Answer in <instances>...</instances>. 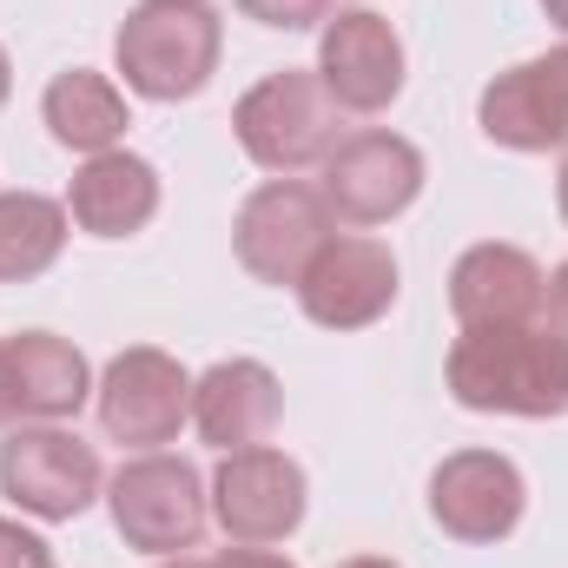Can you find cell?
<instances>
[{
    "label": "cell",
    "mask_w": 568,
    "mask_h": 568,
    "mask_svg": "<svg viewBox=\"0 0 568 568\" xmlns=\"http://www.w3.org/2000/svg\"><path fill=\"white\" fill-rule=\"evenodd\" d=\"M449 397L483 417H562L568 344L549 324H476L449 344Z\"/></svg>",
    "instance_id": "6da1fadb"
},
{
    "label": "cell",
    "mask_w": 568,
    "mask_h": 568,
    "mask_svg": "<svg viewBox=\"0 0 568 568\" xmlns=\"http://www.w3.org/2000/svg\"><path fill=\"white\" fill-rule=\"evenodd\" d=\"M219 47H225V20L212 0H140L113 33V60L126 87L159 106L205 93V80L219 73Z\"/></svg>",
    "instance_id": "7a4b0ae2"
},
{
    "label": "cell",
    "mask_w": 568,
    "mask_h": 568,
    "mask_svg": "<svg viewBox=\"0 0 568 568\" xmlns=\"http://www.w3.org/2000/svg\"><path fill=\"white\" fill-rule=\"evenodd\" d=\"M344 106L331 100V87L304 67H284V73H265L239 106H232V133L245 145L252 165L265 172H304V165H324L331 145L344 140Z\"/></svg>",
    "instance_id": "3957f363"
},
{
    "label": "cell",
    "mask_w": 568,
    "mask_h": 568,
    "mask_svg": "<svg viewBox=\"0 0 568 568\" xmlns=\"http://www.w3.org/2000/svg\"><path fill=\"white\" fill-rule=\"evenodd\" d=\"M106 509H113V529L126 536V549H140V556H185L205 536L212 496H205V483H199V469L185 456L145 449L133 463H120V476L106 483Z\"/></svg>",
    "instance_id": "277c9868"
},
{
    "label": "cell",
    "mask_w": 568,
    "mask_h": 568,
    "mask_svg": "<svg viewBox=\"0 0 568 568\" xmlns=\"http://www.w3.org/2000/svg\"><path fill=\"white\" fill-rule=\"evenodd\" d=\"M100 489H106L100 449L80 443L73 429H60V424L7 429V443H0V496H7L20 516L73 523V516L93 509Z\"/></svg>",
    "instance_id": "5b68a950"
},
{
    "label": "cell",
    "mask_w": 568,
    "mask_h": 568,
    "mask_svg": "<svg viewBox=\"0 0 568 568\" xmlns=\"http://www.w3.org/2000/svg\"><path fill=\"white\" fill-rule=\"evenodd\" d=\"M324 245H331V205H324V192L304 185V179H272V185H258V192L239 205V219H232V252H239V265L258 284H291V291H297L304 265H311Z\"/></svg>",
    "instance_id": "8992f818"
},
{
    "label": "cell",
    "mask_w": 568,
    "mask_h": 568,
    "mask_svg": "<svg viewBox=\"0 0 568 568\" xmlns=\"http://www.w3.org/2000/svg\"><path fill=\"white\" fill-rule=\"evenodd\" d=\"M317 192H324L331 219H344V225H390L424 192V152L404 140V133L364 126V133L331 145Z\"/></svg>",
    "instance_id": "52a82bcc"
},
{
    "label": "cell",
    "mask_w": 568,
    "mask_h": 568,
    "mask_svg": "<svg viewBox=\"0 0 568 568\" xmlns=\"http://www.w3.org/2000/svg\"><path fill=\"white\" fill-rule=\"evenodd\" d=\"M93 397H100L106 436L126 443V449H159L192 417V377H185V364L165 357V351H152V344L120 351L106 364V377L93 384Z\"/></svg>",
    "instance_id": "ba28073f"
},
{
    "label": "cell",
    "mask_w": 568,
    "mask_h": 568,
    "mask_svg": "<svg viewBox=\"0 0 568 568\" xmlns=\"http://www.w3.org/2000/svg\"><path fill=\"white\" fill-rule=\"evenodd\" d=\"M212 516L239 549H272L304 523V469L272 443L232 449L212 476Z\"/></svg>",
    "instance_id": "9c48e42d"
},
{
    "label": "cell",
    "mask_w": 568,
    "mask_h": 568,
    "mask_svg": "<svg viewBox=\"0 0 568 568\" xmlns=\"http://www.w3.org/2000/svg\"><path fill=\"white\" fill-rule=\"evenodd\" d=\"M529 509V483L503 449H456L429 476V516L456 542H503Z\"/></svg>",
    "instance_id": "30bf717a"
},
{
    "label": "cell",
    "mask_w": 568,
    "mask_h": 568,
    "mask_svg": "<svg viewBox=\"0 0 568 568\" xmlns=\"http://www.w3.org/2000/svg\"><path fill=\"white\" fill-rule=\"evenodd\" d=\"M297 304L324 331H364V324H377L397 304V252L384 239H331L304 265Z\"/></svg>",
    "instance_id": "8fae6325"
},
{
    "label": "cell",
    "mask_w": 568,
    "mask_h": 568,
    "mask_svg": "<svg viewBox=\"0 0 568 568\" xmlns=\"http://www.w3.org/2000/svg\"><path fill=\"white\" fill-rule=\"evenodd\" d=\"M317 80L331 87V100L344 113H384L404 93V40L384 13L371 7H344L324 20L317 40Z\"/></svg>",
    "instance_id": "7c38bea8"
},
{
    "label": "cell",
    "mask_w": 568,
    "mask_h": 568,
    "mask_svg": "<svg viewBox=\"0 0 568 568\" xmlns=\"http://www.w3.org/2000/svg\"><path fill=\"white\" fill-rule=\"evenodd\" d=\"M483 133L509 152H556L568 145V47H549L542 60H523L483 87L476 106Z\"/></svg>",
    "instance_id": "4fadbf2b"
},
{
    "label": "cell",
    "mask_w": 568,
    "mask_h": 568,
    "mask_svg": "<svg viewBox=\"0 0 568 568\" xmlns=\"http://www.w3.org/2000/svg\"><path fill=\"white\" fill-rule=\"evenodd\" d=\"M284 390L258 357H225L205 377H192V424L212 449H258L278 429Z\"/></svg>",
    "instance_id": "5bb4252c"
},
{
    "label": "cell",
    "mask_w": 568,
    "mask_h": 568,
    "mask_svg": "<svg viewBox=\"0 0 568 568\" xmlns=\"http://www.w3.org/2000/svg\"><path fill=\"white\" fill-rule=\"evenodd\" d=\"M542 265L523 252V245H469L456 265H449V311L463 331L476 324H536L542 311Z\"/></svg>",
    "instance_id": "9a60e30c"
},
{
    "label": "cell",
    "mask_w": 568,
    "mask_h": 568,
    "mask_svg": "<svg viewBox=\"0 0 568 568\" xmlns=\"http://www.w3.org/2000/svg\"><path fill=\"white\" fill-rule=\"evenodd\" d=\"M67 212H73V225L80 232H93V239H133L152 225V212H159V172H152V159L140 152H93L80 172H73V192H67Z\"/></svg>",
    "instance_id": "2e32d148"
},
{
    "label": "cell",
    "mask_w": 568,
    "mask_h": 568,
    "mask_svg": "<svg viewBox=\"0 0 568 568\" xmlns=\"http://www.w3.org/2000/svg\"><path fill=\"white\" fill-rule=\"evenodd\" d=\"M7 364H13V404L33 424H67L80 417V404L93 397V371L80 357V344L53 337V331H20L7 337Z\"/></svg>",
    "instance_id": "e0dca14e"
},
{
    "label": "cell",
    "mask_w": 568,
    "mask_h": 568,
    "mask_svg": "<svg viewBox=\"0 0 568 568\" xmlns=\"http://www.w3.org/2000/svg\"><path fill=\"white\" fill-rule=\"evenodd\" d=\"M40 113H47V133L67 145V152H113V145L126 140V93L106 80V73H93V67H67V73H53V87H47V100H40Z\"/></svg>",
    "instance_id": "ac0fdd59"
},
{
    "label": "cell",
    "mask_w": 568,
    "mask_h": 568,
    "mask_svg": "<svg viewBox=\"0 0 568 568\" xmlns=\"http://www.w3.org/2000/svg\"><path fill=\"white\" fill-rule=\"evenodd\" d=\"M67 252V205L47 192H0V284L53 272Z\"/></svg>",
    "instance_id": "d6986e66"
},
{
    "label": "cell",
    "mask_w": 568,
    "mask_h": 568,
    "mask_svg": "<svg viewBox=\"0 0 568 568\" xmlns=\"http://www.w3.org/2000/svg\"><path fill=\"white\" fill-rule=\"evenodd\" d=\"M239 13L258 27H278V33H304V27L331 20V0H239Z\"/></svg>",
    "instance_id": "ffe728a7"
},
{
    "label": "cell",
    "mask_w": 568,
    "mask_h": 568,
    "mask_svg": "<svg viewBox=\"0 0 568 568\" xmlns=\"http://www.w3.org/2000/svg\"><path fill=\"white\" fill-rule=\"evenodd\" d=\"M0 568H53V549L33 529H20L13 516H0Z\"/></svg>",
    "instance_id": "44dd1931"
},
{
    "label": "cell",
    "mask_w": 568,
    "mask_h": 568,
    "mask_svg": "<svg viewBox=\"0 0 568 568\" xmlns=\"http://www.w3.org/2000/svg\"><path fill=\"white\" fill-rule=\"evenodd\" d=\"M542 317H549V331L568 344V258L549 272V284H542Z\"/></svg>",
    "instance_id": "7402d4cb"
},
{
    "label": "cell",
    "mask_w": 568,
    "mask_h": 568,
    "mask_svg": "<svg viewBox=\"0 0 568 568\" xmlns=\"http://www.w3.org/2000/svg\"><path fill=\"white\" fill-rule=\"evenodd\" d=\"M212 568H297V562H284V556H272V549H225Z\"/></svg>",
    "instance_id": "603a6c76"
},
{
    "label": "cell",
    "mask_w": 568,
    "mask_h": 568,
    "mask_svg": "<svg viewBox=\"0 0 568 568\" xmlns=\"http://www.w3.org/2000/svg\"><path fill=\"white\" fill-rule=\"evenodd\" d=\"M20 404H13V364H7V344H0V424H13Z\"/></svg>",
    "instance_id": "cb8c5ba5"
},
{
    "label": "cell",
    "mask_w": 568,
    "mask_h": 568,
    "mask_svg": "<svg viewBox=\"0 0 568 568\" xmlns=\"http://www.w3.org/2000/svg\"><path fill=\"white\" fill-rule=\"evenodd\" d=\"M556 212H562V225H568V159H562V172H556Z\"/></svg>",
    "instance_id": "d4e9b609"
},
{
    "label": "cell",
    "mask_w": 568,
    "mask_h": 568,
    "mask_svg": "<svg viewBox=\"0 0 568 568\" xmlns=\"http://www.w3.org/2000/svg\"><path fill=\"white\" fill-rule=\"evenodd\" d=\"M7 93H13V60H7V47H0V106H7Z\"/></svg>",
    "instance_id": "484cf974"
},
{
    "label": "cell",
    "mask_w": 568,
    "mask_h": 568,
    "mask_svg": "<svg viewBox=\"0 0 568 568\" xmlns=\"http://www.w3.org/2000/svg\"><path fill=\"white\" fill-rule=\"evenodd\" d=\"M542 13H549V20H556V27L568 33V0H542Z\"/></svg>",
    "instance_id": "4316f807"
},
{
    "label": "cell",
    "mask_w": 568,
    "mask_h": 568,
    "mask_svg": "<svg viewBox=\"0 0 568 568\" xmlns=\"http://www.w3.org/2000/svg\"><path fill=\"white\" fill-rule=\"evenodd\" d=\"M337 568H397V562H384V556H351V562H337Z\"/></svg>",
    "instance_id": "83f0119b"
},
{
    "label": "cell",
    "mask_w": 568,
    "mask_h": 568,
    "mask_svg": "<svg viewBox=\"0 0 568 568\" xmlns=\"http://www.w3.org/2000/svg\"><path fill=\"white\" fill-rule=\"evenodd\" d=\"M159 568H212V562H192V556H165Z\"/></svg>",
    "instance_id": "f1b7e54d"
}]
</instances>
